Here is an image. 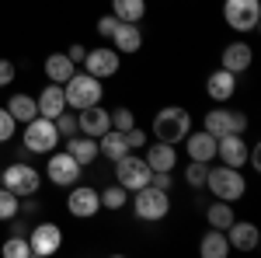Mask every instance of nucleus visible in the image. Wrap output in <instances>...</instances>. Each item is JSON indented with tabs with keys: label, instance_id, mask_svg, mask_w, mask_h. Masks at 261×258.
I'll use <instances>...</instances> for the list:
<instances>
[{
	"label": "nucleus",
	"instance_id": "1",
	"mask_svg": "<svg viewBox=\"0 0 261 258\" xmlns=\"http://www.w3.org/2000/svg\"><path fill=\"white\" fill-rule=\"evenodd\" d=\"M192 133V115L181 105H164L161 112L153 115V136L161 143H181Z\"/></svg>",
	"mask_w": 261,
	"mask_h": 258
},
{
	"label": "nucleus",
	"instance_id": "2",
	"mask_svg": "<svg viewBox=\"0 0 261 258\" xmlns=\"http://www.w3.org/2000/svg\"><path fill=\"white\" fill-rule=\"evenodd\" d=\"M63 95H66V108L81 112V108L101 105V98H105V87H101L98 77H91V74H81V70H77L70 80H63Z\"/></svg>",
	"mask_w": 261,
	"mask_h": 258
},
{
	"label": "nucleus",
	"instance_id": "3",
	"mask_svg": "<svg viewBox=\"0 0 261 258\" xmlns=\"http://www.w3.org/2000/svg\"><path fill=\"white\" fill-rule=\"evenodd\" d=\"M205 189L216 199H223V202H237V199H244V192H247V178L241 175V168L220 164V168H209Z\"/></svg>",
	"mask_w": 261,
	"mask_h": 258
},
{
	"label": "nucleus",
	"instance_id": "4",
	"mask_svg": "<svg viewBox=\"0 0 261 258\" xmlns=\"http://www.w3.org/2000/svg\"><path fill=\"white\" fill-rule=\"evenodd\" d=\"M133 213L140 220H146V223H157V220H164L171 213V196L164 189H157V185H143V189L133 192Z\"/></svg>",
	"mask_w": 261,
	"mask_h": 258
},
{
	"label": "nucleus",
	"instance_id": "5",
	"mask_svg": "<svg viewBox=\"0 0 261 258\" xmlns=\"http://www.w3.org/2000/svg\"><path fill=\"white\" fill-rule=\"evenodd\" d=\"M21 143H24V150H28V154H53V150H56V143H60L56 122L45 119V115H35L32 122H24Z\"/></svg>",
	"mask_w": 261,
	"mask_h": 258
},
{
	"label": "nucleus",
	"instance_id": "6",
	"mask_svg": "<svg viewBox=\"0 0 261 258\" xmlns=\"http://www.w3.org/2000/svg\"><path fill=\"white\" fill-rule=\"evenodd\" d=\"M223 18L233 32H254L261 25V4L258 0H223Z\"/></svg>",
	"mask_w": 261,
	"mask_h": 258
},
{
	"label": "nucleus",
	"instance_id": "7",
	"mask_svg": "<svg viewBox=\"0 0 261 258\" xmlns=\"http://www.w3.org/2000/svg\"><path fill=\"white\" fill-rule=\"evenodd\" d=\"M0 185H4V189H11L18 199H24V196H35V192H39L42 175L32 168V164H11V168H4Z\"/></svg>",
	"mask_w": 261,
	"mask_h": 258
},
{
	"label": "nucleus",
	"instance_id": "8",
	"mask_svg": "<svg viewBox=\"0 0 261 258\" xmlns=\"http://www.w3.org/2000/svg\"><path fill=\"white\" fill-rule=\"evenodd\" d=\"M84 175V168L77 160L70 157L66 150H53L49 160H45V178L53 181V185H60V189H70V185H77Z\"/></svg>",
	"mask_w": 261,
	"mask_h": 258
},
{
	"label": "nucleus",
	"instance_id": "9",
	"mask_svg": "<svg viewBox=\"0 0 261 258\" xmlns=\"http://www.w3.org/2000/svg\"><path fill=\"white\" fill-rule=\"evenodd\" d=\"M115 181H119L125 192H136L143 185H150V164L143 157H133V154H125V157L115 160Z\"/></svg>",
	"mask_w": 261,
	"mask_h": 258
},
{
	"label": "nucleus",
	"instance_id": "10",
	"mask_svg": "<svg viewBox=\"0 0 261 258\" xmlns=\"http://www.w3.org/2000/svg\"><path fill=\"white\" fill-rule=\"evenodd\" d=\"M202 122H205V133H213L216 139L226 136V133H241L244 136V129H247V115L244 112H230V108H209Z\"/></svg>",
	"mask_w": 261,
	"mask_h": 258
},
{
	"label": "nucleus",
	"instance_id": "11",
	"mask_svg": "<svg viewBox=\"0 0 261 258\" xmlns=\"http://www.w3.org/2000/svg\"><path fill=\"white\" fill-rule=\"evenodd\" d=\"M66 209L70 217L77 220H91L101 213V199H98V189L91 185H70V196H66Z\"/></svg>",
	"mask_w": 261,
	"mask_h": 258
},
{
	"label": "nucleus",
	"instance_id": "12",
	"mask_svg": "<svg viewBox=\"0 0 261 258\" xmlns=\"http://www.w3.org/2000/svg\"><path fill=\"white\" fill-rule=\"evenodd\" d=\"M84 74H91V77L98 80H108L119 74V53L115 49H108V45H98V49H87V56H84Z\"/></svg>",
	"mask_w": 261,
	"mask_h": 258
},
{
	"label": "nucleus",
	"instance_id": "13",
	"mask_svg": "<svg viewBox=\"0 0 261 258\" xmlns=\"http://www.w3.org/2000/svg\"><path fill=\"white\" fill-rule=\"evenodd\" d=\"M28 248L35 258H45V255H56L63 248V230L60 223H39L32 234H28Z\"/></svg>",
	"mask_w": 261,
	"mask_h": 258
},
{
	"label": "nucleus",
	"instance_id": "14",
	"mask_svg": "<svg viewBox=\"0 0 261 258\" xmlns=\"http://www.w3.org/2000/svg\"><path fill=\"white\" fill-rule=\"evenodd\" d=\"M112 129V112L108 108H101V105H91V108H81L77 112V133L84 136H105Z\"/></svg>",
	"mask_w": 261,
	"mask_h": 258
},
{
	"label": "nucleus",
	"instance_id": "15",
	"mask_svg": "<svg viewBox=\"0 0 261 258\" xmlns=\"http://www.w3.org/2000/svg\"><path fill=\"white\" fill-rule=\"evenodd\" d=\"M223 234H226V241H230V251H254L258 241H261L258 227H254L251 220H233Z\"/></svg>",
	"mask_w": 261,
	"mask_h": 258
},
{
	"label": "nucleus",
	"instance_id": "16",
	"mask_svg": "<svg viewBox=\"0 0 261 258\" xmlns=\"http://www.w3.org/2000/svg\"><path fill=\"white\" fill-rule=\"evenodd\" d=\"M216 157L226 168H244L247 164V143H244L241 133H226V136L216 139Z\"/></svg>",
	"mask_w": 261,
	"mask_h": 258
},
{
	"label": "nucleus",
	"instance_id": "17",
	"mask_svg": "<svg viewBox=\"0 0 261 258\" xmlns=\"http://www.w3.org/2000/svg\"><path fill=\"white\" fill-rule=\"evenodd\" d=\"M112 49L115 53H140L143 49V32H140V25H133V21H119V28H115V35H112Z\"/></svg>",
	"mask_w": 261,
	"mask_h": 258
},
{
	"label": "nucleus",
	"instance_id": "18",
	"mask_svg": "<svg viewBox=\"0 0 261 258\" xmlns=\"http://www.w3.org/2000/svg\"><path fill=\"white\" fill-rule=\"evenodd\" d=\"M254 63V49L247 45V42H230L226 49H223V70H230V74H244L247 66Z\"/></svg>",
	"mask_w": 261,
	"mask_h": 258
},
{
	"label": "nucleus",
	"instance_id": "19",
	"mask_svg": "<svg viewBox=\"0 0 261 258\" xmlns=\"http://www.w3.org/2000/svg\"><path fill=\"white\" fill-rule=\"evenodd\" d=\"M233 91H237V74H230V70H216L205 80V95L213 101H220V105L233 98Z\"/></svg>",
	"mask_w": 261,
	"mask_h": 258
},
{
	"label": "nucleus",
	"instance_id": "20",
	"mask_svg": "<svg viewBox=\"0 0 261 258\" xmlns=\"http://www.w3.org/2000/svg\"><path fill=\"white\" fill-rule=\"evenodd\" d=\"M35 105H39V115H45V119H56L63 108H66V95H63V84H45L42 87V95L35 98Z\"/></svg>",
	"mask_w": 261,
	"mask_h": 258
},
{
	"label": "nucleus",
	"instance_id": "21",
	"mask_svg": "<svg viewBox=\"0 0 261 258\" xmlns=\"http://www.w3.org/2000/svg\"><path fill=\"white\" fill-rule=\"evenodd\" d=\"M185 150H188V157L192 160H202V164H209V160L216 157V136L213 133H188L185 136Z\"/></svg>",
	"mask_w": 261,
	"mask_h": 258
},
{
	"label": "nucleus",
	"instance_id": "22",
	"mask_svg": "<svg viewBox=\"0 0 261 258\" xmlns=\"http://www.w3.org/2000/svg\"><path fill=\"white\" fill-rule=\"evenodd\" d=\"M66 154L77 160L81 168H87V164H94V160L101 157V150H98V139L94 136H70V143H66Z\"/></svg>",
	"mask_w": 261,
	"mask_h": 258
},
{
	"label": "nucleus",
	"instance_id": "23",
	"mask_svg": "<svg viewBox=\"0 0 261 258\" xmlns=\"http://www.w3.org/2000/svg\"><path fill=\"white\" fill-rule=\"evenodd\" d=\"M146 164H150V171H174V164H178V150H174V143H153L150 150H146Z\"/></svg>",
	"mask_w": 261,
	"mask_h": 258
},
{
	"label": "nucleus",
	"instance_id": "24",
	"mask_svg": "<svg viewBox=\"0 0 261 258\" xmlns=\"http://www.w3.org/2000/svg\"><path fill=\"white\" fill-rule=\"evenodd\" d=\"M77 74V63L70 60L66 53H53V56H45V77L53 80V84H63V80H70Z\"/></svg>",
	"mask_w": 261,
	"mask_h": 258
},
{
	"label": "nucleus",
	"instance_id": "25",
	"mask_svg": "<svg viewBox=\"0 0 261 258\" xmlns=\"http://www.w3.org/2000/svg\"><path fill=\"white\" fill-rule=\"evenodd\" d=\"M199 255L202 258H226L230 255V241H226V234L216 230V227H209V234H202V241H199Z\"/></svg>",
	"mask_w": 261,
	"mask_h": 258
},
{
	"label": "nucleus",
	"instance_id": "26",
	"mask_svg": "<svg viewBox=\"0 0 261 258\" xmlns=\"http://www.w3.org/2000/svg\"><path fill=\"white\" fill-rule=\"evenodd\" d=\"M98 150H101V157H108L112 164H115L119 157H125V154H129L125 133H119V129H108L105 136H98Z\"/></svg>",
	"mask_w": 261,
	"mask_h": 258
},
{
	"label": "nucleus",
	"instance_id": "27",
	"mask_svg": "<svg viewBox=\"0 0 261 258\" xmlns=\"http://www.w3.org/2000/svg\"><path fill=\"white\" fill-rule=\"evenodd\" d=\"M7 112L14 115V122H32L35 115H39V105H35V98H32V95H11Z\"/></svg>",
	"mask_w": 261,
	"mask_h": 258
},
{
	"label": "nucleus",
	"instance_id": "28",
	"mask_svg": "<svg viewBox=\"0 0 261 258\" xmlns=\"http://www.w3.org/2000/svg\"><path fill=\"white\" fill-rule=\"evenodd\" d=\"M112 14H115L119 21L140 25L143 14H146V0H112Z\"/></svg>",
	"mask_w": 261,
	"mask_h": 258
},
{
	"label": "nucleus",
	"instance_id": "29",
	"mask_svg": "<svg viewBox=\"0 0 261 258\" xmlns=\"http://www.w3.org/2000/svg\"><path fill=\"white\" fill-rule=\"evenodd\" d=\"M205 220H209V227H216V230H226V227L237 220V213H233V206H230V202L216 199V206H209V209H205Z\"/></svg>",
	"mask_w": 261,
	"mask_h": 258
},
{
	"label": "nucleus",
	"instance_id": "30",
	"mask_svg": "<svg viewBox=\"0 0 261 258\" xmlns=\"http://www.w3.org/2000/svg\"><path fill=\"white\" fill-rule=\"evenodd\" d=\"M98 199H101V209H112V213H115V209H122V206L129 202V192H125V189H122L119 181H115V185L101 189V192H98Z\"/></svg>",
	"mask_w": 261,
	"mask_h": 258
},
{
	"label": "nucleus",
	"instance_id": "31",
	"mask_svg": "<svg viewBox=\"0 0 261 258\" xmlns=\"http://www.w3.org/2000/svg\"><path fill=\"white\" fill-rule=\"evenodd\" d=\"M7 258H28L32 255V248H28V238H21V234H11V238L4 241V248H0Z\"/></svg>",
	"mask_w": 261,
	"mask_h": 258
},
{
	"label": "nucleus",
	"instance_id": "32",
	"mask_svg": "<svg viewBox=\"0 0 261 258\" xmlns=\"http://www.w3.org/2000/svg\"><path fill=\"white\" fill-rule=\"evenodd\" d=\"M205 178H209V164H202V160H192V164L185 168V181H188L192 189H205Z\"/></svg>",
	"mask_w": 261,
	"mask_h": 258
},
{
	"label": "nucleus",
	"instance_id": "33",
	"mask_svg": "<svg viewBox=\"0 0 261 258\" xmlns=\"http://www.w3.org/2000/svg\"><path fill=\"white\" fill-rule=\"evenodd\" d=\"M53 122H56V133H60V139H63V136H66V139L77 136V115H73L70 108H63V112H60Z\"/></svg>",
	"mask_w": 261,
	"mask_h": 258
},
{
	"label": "nucleus",
	"instance_id": "34",
	"mask_svg": "<svg viewBox=\"0 0 261 258\" xmlns=\"http://www.w3.org/2000/svg\"><path fill=\"white\" fill-rule=\"evenodd\" d=\"M18 196H14V192H11V189H4V185H0V220H14L18 217Z\"/></svg>",
	"mask_w": 261,
	"mask_h": 258
},
{
	"label": "nucleus",
	"instance_id": "35",
	"mask_svg": "<svg viewBox=\"0 0 261 258\" xmlns=\"http://www.w3.org/2000/svg\"><path fill=\"white\" fill-rule=\"evenodd\" d=\"M133 126H136V115H133V108H115V112H112V129L125 133V129H133Z\"/></svg>",
	"mask_w": 261,
	"mask_h": 258
},
{
	"label": "nucleus",
	"instance_id": "36",
	"mask_svg": "<svg viewBox=\"0 0 261 258\" xmlns=\"http://www.w3.org/2000/svg\"><path fill=\"white\" fill-rule=\"evenodd\" d=\"M14 129H18V122H14V115H11L7 108H0V143H7V139L14 136Z\"/></svg>",
	"mask_w": 261,
	"mask_h": 258
},
{
	"label": "nucleus",
	"instance_id": "37",
	"mask_svg": "<svg viewBox=\"0 0 261 258\" xmlns=\"http://www.w3.org/2000/svg\"><path fill=\"white\" fill-rule=\"evenodd\" d=\"M115 28H119V18H115V14H101L98 18V35L101 39H112Z\"/></svg>",
	"mask_w": 261,
	"mask_h": 258
},
{
	"label": "nucleus",
	"instance_id": "38",
	"mask_svg": "<svg viewBox=\"0 0 261 258\" xmlns=\"http://www.w3.org/2000/svg\"><path fill=\"white\" fill-rule=\"evenodd\" d=\"M125 143H129V150H143L146 147V133L140 126H133V129H125Z\"/></svg>",
	"mask_w": 261,
	"mask_h": 258
},
{
	"label": "nucleus",
	"instance_id": "39",
	"mask_svg": "<svg viewBox=\"0 0 261 258\" xmlns=\"http://www.w3.org/2000/svg\"><path fill=\"white\" fill-rule=\"evenodd\" d=\"M14 77H18V66H14L11 60H0V87L14 84Z\"/></svg>",
	"mask_w": 261,
	"mask_h": 258
},
{
	"label": "nucleus",
	"instance_id": "40",
	"mask_svg": "<svg viewBox=\"0 0 261 258\" xmlns=\"http://www.w3.org/2000/svg\"><path fill=\"white\" fill-rule=\"evenodd\" d=\"M66 56H70V60L77 63V66H81L84 63V56H87V49H84V45H77V42H73V45H70V49H66Z\"/></svg>",
	"mask_w": 261,
	"mask_h": 258
},
{
	"label": "nucleus",
	"instance_id": "41",
	"mask_svg": "<svg viewBox=\"0 0 261 258\" xmlns=\"http://www.w3.org/2000/svg\"><path fill=\"white\" fill-rule=\"evenodd\" d=\"M0 175H4V168H0Z\"/></svg>",
	"mask_w": 261,
	"mask_h": 258
}]
</instances>
